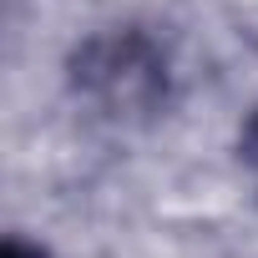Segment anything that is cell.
Masks as SVG:
<instances>
[{"label":"cell","mask_w":258,"mask_h":258,"mask_svg":"<svg viewBox=\"0 0 258 258\" xmlns=\"http://www.w3.org/2000/svg\"><path fill=\"white\" fill-rule=\"evenodd\" d=\"M0 258H51V253H46V248H36V243H26V238H6Z\"/></svg>","instance_id":"cell-3"},{"label":"cell","mask_w":258,"mask_h":258,"mask_svg":"<svg viewBox=\"0 0 258 258\" xmlns=\"http://www.w3.org/2000/svg\"><path fill=\"white\" fill-rule=\"evenodd\" d=\"M71 86L101 116L137 121L167 101V56L142 31H101L71 56Z\"/></svg>","instance_id":"cell-1"},{"label":"cell","mask_w":258,"mask_h":258,"mask_svg":"<svg viewBox=\"0 0 258 258\" xmlns=\"http://www.w3.org/2000/svg\"><path fill=\"white\" fill-rule=\"evenodd\" d=\"M238 157H243V167H248V177H253V187H258V106H253V116L243 121V137H238Z\"/></svg>","instance_id":"cell-2"}]
</instances>
